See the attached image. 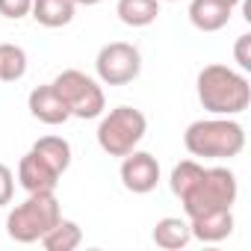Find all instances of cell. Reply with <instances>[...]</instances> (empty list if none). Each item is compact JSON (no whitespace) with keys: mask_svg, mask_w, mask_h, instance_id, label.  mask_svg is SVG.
Here are the masks:
<instances>
[{"mask_svg":"<svg viewBox=\"0 0 251 251\" xmlns=\"http://www.w3.org/2000/svg\"><path fill=\"white\" fill-rule=\"evenodd\" d=\"M198 100L213 115H239L251 103V83L242 71L213 62L198 74Z\"/></svg>","mask_w":251,"mask_h":251,"instance_id":"cell-1","label":"cell"},{"mask_svg":"<svg viewBox=\"0 0 251 251\" xmlns=\"http://www.w3.org/2000/svg\"><path fill=\"white\" fill-rule=\"evenodd\" d=\"M183 145L192 157L230 160L242 154L245 130L239 121H233V115H213V118H201L189 124L183 133Z\"/></svg>","mask_w":251,"mask_h":251,"instance_id":"cell-2","label":"cell"},{"mask_svg":"<svg viewBox=\"0 0 251 251\" xmlns=\"http://www.w3.org/2000/svg\"><path fill=\"white\" fill-rule=\"evenodd\" d=\"M59 219H62V210L53 192H27V201L6 216V233L15 242L30 245V242H39Z\"/></svg>","mask_w":251,"mask_h":251,"instance_id":"cell-3","label":"cell"},{"mask_svg":"<svg viewBox=\"0 0 251 251\" xmlns=\"http://www.w3.org/2000/svg\"><path fill=\"white\" fill-rule=\"evenodd\" d=\"M148 130V118L136 106H115L98 124V145L109 157H127L139 148Z\"/></svg>","mask_w":251,"mask_h":251,"instance_id":"cell-4","label":"cell"},{"mask_svg":"<svg viewBox=\"0 0 251 251\" xmlns=\"http://www.w3.org/2000/svg\"><path fill=\"white\" fill-rule=\"evenodd\" d=\"M236 195H239L236 175L225 166H213V169L201 172V177L192 183V189L186 195H180V204H183L186 219H192V216L216 210V207H233Z\"/></svg>","mask_w":251,"mask_h":251,"instance_id":"cell-5","label":"cell"},{"mask_svg":"<svg viewBox=\"0 0 251 251\" xmlns=\"http://www.w3.org/2000/svg\"><path fill=\"white\" fill-rule=\"evenodd\" d=\"M53 89L59 92V98L65 100L71 118H98L103 115V106H106V98H103V89L95 77L83 74V71H62L56 80H53Z\"/></svg>","mask_w":251,"mask_h":251,"instance_id":"cell-6","label":"cell"},{"mask_svg":"<svg viewBox=\"0 0 251 251\" xmlns=\"http://www.w3.org/2000/svg\"><path fill=\"white\" fill-rule=\"evenodd\" d=\"M95 71H98V80L106 86H127L142 71V53L130 42H109L98 50Z\"/></svg>","mask_w":251,"mask_h":251,"instance_id":"cell-7","label":"cell"},{"mask_svg":"<svg viewBox=\"0 0 251 251\" xmlns=\"http://www.w3.org/2000/svg\"><path fill=\"white\" fill-rule=\"evenodd\" d=\"M121 183L133 195H148L160 183V163L148 151H130L127 157H121Z\"/></svg>","mask_w":251,"mask_h":251,"instance_id":"cell-8","label":"cell"},{"mask_svg":"<svg viewBox=\"0 0 251 251\" xmlns=\"http://www.w3.org/2000/svg\"><path fill=\"white\" fill-rule=\"evenodd\" d=\"M27 106L33 112V118H39L42 124H50V127H56V124H65L71 118L65 100L59 98V92L53 89V83L48 86H36L27 98Z\"/></svg>","mask_w":251,"mask_h":251,"instance_id":"cell-9","label":"cell"},{"mask_svg":"<svg viewBox=\"0 0 251 251\" xmlns=\"http://www.w3.org/2000/svg\"><path fill=\"white\" fill-rule=\"evenodd\" d=\"M189 230H192V239L222 242L233 233V210L230 207H216V210L198 213V216L189 219Z\"/></svg>","mask_w":251,"mask_h":251,"instance_id":"cell-10","label":"cell"},{"mask_svg":"<svg viewBox=\"0 0 251 251\" xmlns=\"http://www.w3.org/2000/svg\"><path fill=\"white\" fill-rule=\"evenodd\" d=\"M59 172H53L39 154L27 151L18 163V183L27 189V192H53L56 183H59Z\"/></svg>","mask_w":251,"mask_h":251,"instance_id":"cell-11","label":"cell"},{"mask_svg":"<svg viewBox=\"0 0 251 251\" xmlns=\"http://www.w3.org/2000/svg\"><path fill=\"white\" fill-rule=\"evenodd\" d=\"M230 12L233 9L222 6L219 0H192L189 3V21L201 33H219L222 27H227Z\"/></svg>","mask_w":251,"mask_h":251,"instance_id":"cell-12","label":"cell"},{"mask_svg":"<svg viewBox=\"0 0 251 251\" xmlns=\"http://www.w3.org/2000/svg\"><path fill=\"white\" fill-rule=\"evenodd\" d=\"M151 239L157 242V248H166V251H177V248H186L192 242V230H189V219H180V216H166L154 225V233Z\"/></svg>","mask_w":251,"mask_h":251,"instance_id":"cell-13","label":"cell"},{"mask_svg":"<svg viewBox=\"0 0 251 251\" xmlns=\"http://www.w3.org/2000/svg\"><path fill=\"white\" fill-rule=\"evenodd\" d=\"M74 9H77V6L71 3V0H33L30 15H33L42 27L56 30V27H65V24L74 21Z\"/></svg>","mask_w":251,"mask_h":251,"instance_id":"cell-14","label":"cell"},{"mask_svg":"<svg viewBox=\"0 0 251 251\" xmlns=\"http://www.w3.org/2000/svg\"><path fill=\"white\" fill-rule=\"evenodd\" d=\"M115 15L127 27H148L160 15V0H118Z\"/></svg>","mask_w":251,"mask_h":251,"instance_id":"cell-15","label":"cell"},{"mask_svg":"<svg viewBox=\"0 0 251 251\" xmlns=\"http://www.w3.org/2000/svg\"><path fill=\"white\" fill-rule=\"evenodd\" d=\"M30 151L39 154V157H42L53 172H59V175H65L68 166H71V145H68V139H62V136H42Z\"/></svg>","mask_w":251,"mask_h":251,"instance_id":"cell-16","label":"cell"},{"mask_svg":"<svg viewBox=\"0 0 251 251\" xmlns=\"http://www.w3.org/2000/svg\"><path fill=\"white\" fill-rule=\"evenodd\" d=\"M48 251H74L80 242H83V230H80V225L77 222H71V219H59L42 239H39Z\"/></svg>","mask_w":251,"mask_h":251,"instance_id":"cell-17","label":"cell"},{"mask_svg":"<svg viewBox=\"0 0 251 251\" xmlns=\"http://www.w3.org/2000/svg\"><path fill=\"white\" fill-rule=\"evenodd\" d=\"M27 74V50L18 45H0V80L18 83Z\"/></svg>","mask_w":251,"mask_h":251,"instance_id":"cell-18","label":"cell"},{"mask_svg":"<svg viewBox=\"0 0 251 251\" xmlns=\"http://www.w3.org/2000/svg\"><path fill=\"white\" fill-rule=\"evenodd\" d=\"M201 172H204V166L198 163V160H180L175 169H172V177H169V186H172V192L180 198V195H186L189 189H192V183L201 177Z\"/></svg>","mask_w":251,"mask_h":251,"instance_id":"cell-19","label":"cell"},{"mask_svg":"<svg viewBox=\"0 0 251 251\" xmlns=\"http://www.w3.org/2000/svg\"><path fill=\"white\" fill-rule=\"evenodd\" d=\"M33 9V0H0V15L9 21H21L27 18Z\"/></svg>","mask_w":251,"mask_h":251,"instance_id":"cell-20","label":"cell"},{"mask_svg":"<svg viewBox=\"0 0 251 251\" xmlns=\"http://www.w3.org/2000/svg\"><path fill=\"white\" fill-rule=\"evenodd\" d=\"M12 195H15V175L9 166L0 163V207H6L12 201Z\"/></svg>","mask_w":251,"mask_h":251,"instance_id":"cell-21","label":"cell"},{"mask_svg":"<svg viewBox=\"0 0 251 251\" xmlns=\"http://www.w3.org/2000/svg\"><path fill=\"white\" fill-rule=\"evenodd\" d=\"M248 48H251V36H248V33H242V36L236 39V48H233V56H236V62H239V68H242V71H248V68H251V53H248Z\"/></svg>","mask_w":251,"mask_h":251,"instance_id":"cell-22","label":"cell"},{"mask_svg":"<svg viewBox=\"0 0 251 251\" xmlns=\"http://www.w3.org/2000/svg\"><path fill=\"white\" fill-rule=\"evenodd\" d=\"M71 3H74V6H98L100 0H71Z\"/></svg>","mask_w":251,"mask_h":251,"instance_id":"cell-23","label":"cell"},{"mask_svg":"<svg viewBox=\"0 0 251 251\" xmlns=\"http://www.w3.org/2000/svg\"><path fill=\"white\" fill-rule=\"evenodd\" d=\"M219 3H222V6H227V9H233V6H239V3H242V0H219Z\"/></svg>","mask_w":251,"mask_h":251,"instance_id":"cell-24","label":"cell"},{"mask_svg":"<svg viewBox=\"0 0 251 251\" xmlns=\"http://www.w3.org/2000/svg\"><path fill=\"white\" fill-rule=\"evenodd\" d=\"M166 3H177V0H166Z\"/></svg>","mask_w":251,"mask_h":251,"instance_id":"cell-25","label":"cell"}]
</instances>
